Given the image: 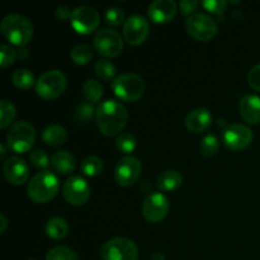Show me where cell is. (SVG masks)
Instances as JSON below:
<instances>
[{
	"label": "cell",
	"instance_id": "6da1fadb",
	"mask_svg": "<svg viewBox=\"0 0 260 260\" xmlns=\"http://www.w3.org/2000/svg\"><path fill=\"white\" fill-rule=\"evenodd\" d=\"M95 121L99 131L106 136L122 134L128 121L126 107L114 99H107L96 107Z\"/></svg>",
	"mask_w": 260,
	"mask_h": 260
},
{
	"label": "cell",
	"instance_id": "7a4b0ae2",
	"mask_svg": "<svg viewBox=\"0 0 260 260\" xmlns=\"http://www.w3.org/2000/svg\"><path fill=\"white\" fill-rule=\"evenodd\" d=\"M60 189V182L55 173L48 170L37 173L27 187V194L35 203H47L56 197Z\"/></svg>",
	"mask_w": 260,
	"mask_h": 260
},
{
	"label": "cell",
	"instance_id": "3957f363",
	"mask_svg": "<svg viewBox=\"0 0 260 260\" xmlns=\"http://www.w3.org/2000/svg\"><path fill=\"white\" fill-rule=\"evenodd\" d=\"M0 29L12 45L19 47H24L33 36L32 22L22 14H9L3 18Z\"/></svg>",
	"mask_w": 260,
	"mask_h": 260
},
{
	"label": "cell",
	"instance_id": "277c9868",
	"mask_svg": "<svg viewBox=\"0 0 260 260\" xmlns=\"http://www.w3.org/2000/svg\"><path fill=\"white\" fill-rule=\"evenodd\" d=\"M112 90L124 102H136L144 95L145 81L141 76L132 73L122 74L117 76L112 83Z\"/></svg>",
	"mask_w": 260,
	"mask_h": 260
},
{
	"label": "cell",
	"instance_id": "5b68a950",
	"mask_svg": "<svg viewBox=\"0 0 260 260\" xmlns=\"http://www.w3.org/2000/svg\"><path fill=\"white\" fill-rule=\"evenodd\" d=\"M68 86V79L60 70H48L36 81V93L46 101L62 95Z\"/></svg>",
	"mask_w": 260,
	"mask_h": 260
},
{
	"label": "cell",
	"instance_id": "8992f818",
	"mask_svg": "<svg viewBox=\"0 0 260 260\" xmlns=\"http://www.w3.org/2000/svg\"><path fill=\"white\" fill-rule=\"evenodd\" d=\"M36 141L35 127L27 121H19L12 124L7 135V144L12 151L24 154L29 151Z\"/></svg>",
	"mask_w": 260,
	"mask_h": 260
},
{
	"label": "cell",
	"instance_id": "52a82bcc",
	"mask_svg": "<svg viewBox=\"0 0 260 260\" xmlns=\"http://www.w3.org/2000/svg\"><path fill=\"white\" fill-rule=\"evenodd\" d=\"M185 28L190 37L200 42H208L218 32L217 22L205 13H194L185 20Z\"/></svg>",
	"mask_w": 260,
	"mask_h": 260
},
{
	"label": "cell",
	"instance_id": "ba28073f",
	"mask_svg": "<svg viewBox=\"0 0 260 260\" xmlns=\"http://www.w3.org/2000/svg\"><path fill=\"white\" fill-rule=\"evenodd\" d=\"M101 256L103 260H137L139 248L131 239L114 238L103 244Z\"/></svg>",
	"mask_w": 260,
	"mask_h": 260
},
{
	"label": "cell",
	"instance_id": "9c48e42d",
	"mask_svg": "<svg viewBox=\"0 0 260 260\" xmlns=\"http://www.w3.org/2000/svg\"><path fill=\"white\" fill-rule=\"evenodd\" d=\"M94 48L104 57H117L123 51V40L117 30L103 28L94 37Z\"/></svg>",
	"mask_w": 260,
	"mask_h": 260
},
{
	"label": "cell",
	"instance_id": "30bf717a",
	"mask_svg": "<svg viewBox=\"0 0 260 260\" xmlns=\"http://www.w3.org/2000/svg\"><path fill=\"white\" fill-rule=\"evenodd\" d=\"M142 164L136 156L127 155L118 160L114 168V179L121 187H131L139 180Z\"/></svg>",
	"mask_w": 260,
	"mask_h": 260
},
{
	"label": "cell",
	"instance_id": "8fae6325",
	"mask_svg": "<svg viewBox=\"0 0 260 260\" xmlns=\"http://www.w3.org/2000/svg\"><path fill=\"white\" fill-rule=\"evenodd\" d=\"M222 141L225 146L231 151H241L251 144L253 132L245 124H228L222 131Z\"/></svg>",
	"mask_w": 260,
	"mask_h": 260
},
{
	"label": "cell",
	"instance_id": "7c38bea8",
	"mask_svg": "<svg viewBox=\"0 0 260 260\" xmlns=\"http://www.w3.org/2000/svg\"><path fill=\"white\" fill-rule=\"evenodd\" d=\"M169 200L161 192H154L145 198L142 203V216L147 222H161L169 213Z\"/></svg>",
	"mask_w": 260,
	"mask_h": 260
},
{
	"label": "cell",
	"instance_id": "4fadbf2b",
	"mask_svg": "<svg viewBox=\"0 0 260 260\" xmlns=\"http://www.w3.org/2000/svg\"><path fill=\"white\" fill-rule=\"evenodd\" d=\"M62 194L71 206H83L90 198V187L80 175H73L62 185Z\"/></svg>",
	"mask_w": 260,
	"mask_h": 260
},
{
	"label": "cell",
	"instance_id": "5bb4252c",
	"mask_svg": "<svg viewBox=\"0 0 260 260\" xmlns=\"http://www.w3.org/2000/svg\"><path fill=\"white\" fill-rule=\"evenodd\" d=\"M70 22L79 35H90L99 27L101 17L96 9L83 5L73 10Z\"/></svg>",
	"mask_w": 260,
	"mask_h": 260
},
{
	"label": "cell",
	"instance_id": "9a60e30c",
	"mask_svg": "<svg viewBox=\"0 0 260 260\" xmlns=\"http://www.w3.org/2000/svg\"><path fill=\"white\" fill-rule=\"evenodd\" d=\"M150 33V24L142 15H131L123 24V38L132 46H139L146 41Z\"/></svg>",
	"mask_w": 260,
	"mask_h": 260
},
{
	"label": "cell",
	"instance_id": "2e32d148",
	"mask_svg": "<svg viewBox=\"0 0 260 260\" xmlns=\"http://www.w3.org/2000/svg\"><path fill=\"white\" fill-rule=\"evenodd\" d=\"M3 173L4 177L10 184L22 185L27 182L29 177V167L23 159L18 156H10L5 160L3 165Z\"/></svg>",
	"mask_w": 260,
	"mask_h": 260
},
{
	"label": "cell",
	"instance_id": "e0dca14e",
	"mask_svg": "<svg viewBox=\"0 0 260 260\" xmlns=\"http://www.w3.org/2000/svg\"><path fill=\"white\" fill-rule=\"evenodd\" d=\"M177 10L178 5L173 0H156L149 5L147 14L154 23L162 24L170 22L177 14Z\"/></svg>",
	"mask_w": 260,
	"mask_h": 260
},
{
	"label": "cell",
	"instance_id": "ac0fdd59",
	"mask_svg": "<svg viewBox=\"0 0 260 260\" xmlns=\"http://www.w3.org/2000/svg\"><path fill=\"white\" fill-rule=\"evenodd\" d=\"M212 114L207 108H196L185 117V127L192 134H201L212 124Z\"/></svg>",
	"mask_w": 260,
	"mask_h": 260
},
{
	"label": "cell",
	"instance_id": "d6986e66",
	"mask_svg": "<svg viewBox=\"0 0 260 260\" xmlns=\"http://www.w3.org/2000/svg\"><path fill=\"white\" fill-rule=\"evenodd\" d=\"M239 111L246 123L258 124L260 122V96L254 94L244 95L239 103Z\"/></svg>",
	"mask_w": 260,
	"mask_h": 260
},
{
	"label": "cell",
	"instance_id": "ffe728a7",
	"mask_svg": "<svg viewBox=\"0 0 260 260\" xmlns=\"http://www.w3.org/2000/svg\"><path fill=\"white\" fill-rule=\"evenodd\" d=\"M51 167L57 174L69 175L75 170L76 160L69 151H57L51 157Z\"/></svg>",
	"mask_w": 260,
	"mask_h": 260
},
{
	"label": "cell",
	"instance_id": "44dd1931",
	"mask_svg": "<svg viewBox=\"0 0 260 260\" xmlns=\"http://www.w3.org/2000/svg\"><path fill=\"white\" fill-rule=\"evenodd\" d=\"M42 140L46 145L52 147L61 146L68 140V132L60 124H51L42 132Z\"/></svg>",
	"mask_w": 260,
	"mask_h": 260
},
{
	"label": "cell",
	"instance_id": "7402d4cb",
	"mask_svg": "<svg viewBox=\"0 0 260 260\" xmlns=\"http://www.w3.org/2000/svg\"><path fill=\"white\" fill-rule=\"evenodd\" d=\"M183 178L177 170H165L157 177L156 185L162 192H173L182 185Z\"/></svg>",
	"mask_w": 260,
	"mask_h": 260
},
{
	"label": "cell",
	"instance_id": "603a6c76",
	"mask_svg": "<svg viewBox=\"0 0 260 260\" xmlns=\"http://www.w3.org/2000/svg\"><path fill=\"white\" fill-rule=\"evenodd\" d=\"M46 234L52 240H61L69 234V223L61 217H52L46 223Z\"/></svg>",
	"mask_w": 260,
	"mask_h": 260
},
{
	"label": "cell",
	"instance_id": "cb8c5ba5",
	"mask_svg": "<svg viewBox=\"0 0 260 260\" xmlns=\"http://www.w3.org/2000/svg\"><path fill=\"white\" fill-rule=\"evenodd\" d=\"M80 169L84 175L94 178L101 174V172L103 170V161L101 157L95 156V155H89L81 161Z\"/></svg>",
	"mask_w": 260,
	"mask_h": 260
},
{
	"label": "cell",
	"instance_id": "d4e9b609",
	"mask_svg": "<svg viewBox=\"0 0 260 260\" xmlns=\"http://www.w3.org/2000/svg\"><path fill=\"white\" fill-rule=\"evenodd\" d=\"M12 83L15 88L27 90L35 84V75L28 69H19V70H15L13 73Z\"/></svg>",
	"mask_w": 260,
	"mask_h": 260
},
{
	"label": "cell",
	"instance_id": "484cf974",
	"mask_svg": "<svg viewBox=\"0 0 260 260\" xmlns=\"http://www.w3.org/2000/svg\"><path fill=\"white\" fill-rule=\"evenodd\" d=\"M83 94L89 103H96L101 101L102 95H103V85L94 79L86 80L83 85Z\"/></svg>",
	"mask_w": 260,
	"mask_h": 260
},
{
	"label": "cell",
	"instance_id": "4316f807",
	"mask_svg": "<svg viewBox=\"0 0 260 260\" xmlns=\"http://www.w3.org/2000/svg\"><path fill=\"white\" fill-rule=\"evenodd\" d=\"M94 53L93 50H91L90 46L88 45H78L71 50L70 53V57L73 60L74 63L79 66H84V65H88L89 62L91 61L93 58Z\"/></svg>",
	"mask_w": 260,
	"mask_h": 260
},
{
	"label": "cell",
	"instance_id": "83f0119b",
	"mask_svg": "<svg viewBox=\"0 0 260 260\" xmlns=\"http://www.w3.org/2000/svg\"><path fill=\"white\" fill-rule=\"evenodd\" d=\"M17 117V109L12 102L3 99L0 102V128L5 129L14 122Z\"/></svg>",
	"mask_w": 260,
	"mask_h": 260
},
{
	"label": "cell",
	"instance_id": "f1b7e54d",
	"mask_svg": "<svg viewBox=\"0 0 260 260\" xmlns=\"http://www.w3.org/2000/svg\"><path fill=\"white\" fill-rule=\"evenodd\" d=\"M201 154L205 157H213L220 151V142L216 135H206L201 141Z\"/></svg>",
	"mask_w": 260,
	"mask_h": 260
},
{
	"label": "cell",
	"instance_id": "f546056e",
	"mask_svg": "<svg viewBox=\"0 0 260 260\" xmlns=\"http://www.w3.org/2000/svg\"><path fill=\"white\" fill-rule=\"evenodd\" d=\"M94 71H95V75L103 81H111L116 79L114 78L116 76V66L108 60H99L94 66Z\"/></svg>",
	"mask_w": 260,
	"mask_h": 260
},
{
	"label": "cell",
	"instance_id": "4dcf8cb0",
	"mask_svg": "<svg viewBox=\"0 0 260 260\" xmlns=\"http://www.w3.org/2000/svg\"><path fill=\"white\" fill-rule=\"evenodd\" d=\"M136 145V139H135L134 135L128 134V132H122L116 140V146L118 151H121L122 154H126V156L135 151Z\"/></svg>",
	"mask_w": 260,
	"mask_h": 260
},
{
	"label": "cell",
	"instance_id": "1f68e13d",
	"mask_svg": "<svg viewBox=\"0 0 260 260\" xmlns=\"http://www.w3.org/2000/svg\"><path fill=\"white\" fill-rule=\"evenodd\" d=\"M96 109H94L93 104L89 102H83L76 107L75 112H74V118L78 123H88L93 118Z\"/></svg>",
	"mask_w": 260,
	"mask_h": 260
},
{
	"label": "cell",
	"instance_id": "d6a6232c",
	"mask_svg": "<svg viewBox=\"0 0 260 260\" xmlns=\"http://www.w3.org/2000/svg\"><path fill=\"white\" fill-rule=\"evenodd\" d=\"M46 260H79L78 254L68 246H56L46 255Z\"/></svg>",
	"mask_w": 260,
	"mask_h": 260
},
{
	"label": "cell",
	"instance_id": "836d02e7",
	"mask_svg": "<svg viewBox=\"0 0 260 260\" xmlns=\"http://www.w3.org/2000/svg\"><path fill=\"white\" fill-rule=\"evenodd\" d=\"M104 19H106L107 24L112 25V27H118L122 23L124 24V13L122 12L119 8L117 7H111L106 10V14H104Z\"/></svg>",
	"mask_w": 260,
	"mask_h": 260
},
{
	"label": "cell",
	"instance_id": "e575fe53",
	"mask_svg": "<svg viewBox=\"0 0 260 260\" xmlns=\"http://www.w3.org/2000/svg\"><path fill=\"white\" fill-rule=\"evenodd\" d=\"M18 53L12 46L9 45H2L0 46V66L3 69L8 68V66L13 65L17 58Z\"/></svg>",
	"mask_w": 260,
	"mask_h": 260
},
{
	"label": "cell",
	"instance_id": "d590c367",
	"mask_svg": "<svg viewBox=\"0 0 260 260\" xmlns=\"http://www.w3.org/2000/svg\"><path fill=\"white\" fill-rule=\"evenodd\" d=\"M29 162L37 169H46L50 165V159L43 150H35L29 154Z\"/></svg>",
	"mask_w": 260,
	"mask_h": 260
},
{
	"label": "cell",
	"instance_id": "8d00e7d4",
	"mask_svg": "<svg viewBox=\"0 0 260 260\" xmlns=\"http://www.w3.org/2000/svg\"><path fill=\"white\" fill-rule=\"evenodd\" d=\"M202 7L208 13L221 15L225 12L226 7H228V2L226 0H205V2H202Z\"/></svg>",
	"mask_w": 260,
	"mask_h": 260
},
{
	"label": "cell",
	"instance_id": "74e56055",
	"mask_svg": "<svg viewBox=\"0 0 260 260\" xmlns=\"http://www.w3.org/2000/svg\"><path fill=\"white\" fill-rule=\"evenodd\" d=\"M248 83L254 90L260 91V63L250 69L248 74Z\"/></svg>",
	"mask_w": 260,
	"mask_h": 260
},
{
	"label": "cell",
	"instance_id": "f35d334b",
	"mask_svg": "<svg viewBox=\"0 0 260 260\" xmlns=\"http://www.w3.org/2000/svg\"><path fill=\"white\" fill-rule=\"evenodd\" d=\"M200 3L197 0H182L179 3V9L182 12L183 15H193L194 12L197 10Z\"/></svg>",
	"mask_w": 260,
	"mask_h": 260
},
{
	"label": "cell",
	"instance_id": "ab89813d",
	"mask_svg": "<svg viewBox=\"0 0 260 260\" xmlns=\"http://www.w3.org/2000/svg\"><path fill=\"white\" fill-rule=\"evenodd\" d=\"M71 14H73V12H71L66 5H61V7H58L57 9H56V17L60 20L70 19Z\"/></svg>",
	"mask_w": 260,
	"mask_h": 260
},
{
	"label": "cell",
	"instance_id": "60d3db41",
	"mask_svg": "<svg viewBox=\"0 0 260 260\" xmlns=\"http://www.w3.org/2000/svg\"><path fill=\"white\" fill-rule=\"evenodd\" d=\"M0 233L4 234L5 230H7L8 228V220L7 217H5V215H0Z\"/></svg>",
	"mask_w": 260,
	"mask_h": 260
},
{
	"label": "cell",
	"instance_id": "b9f144b4",
	"mask_svg": "<svg viewBox=\"0 0 260 260\" xmlns=\"http://www.w3.org/2000/svg\"><path fill=\"white\" fill-rule=\"evenodd\" d=\"M18 56H19L22 60H27V58L29 57V52H28V50L25 47H20L19 52H18Z\"/></svg>",
	"mask_w": 260,
	"mask_h": 260
},
{
	"label": "cell",
	"instance_id": "7bdbcfd3",
	"mask_svg": "<svg viewBox=\"0 0 260 260\" xmlns=\"http://www.w3.org/2000/svg\"><path fill=\"white\" fill-rule=\"evenodd\" d=\"M151 260H165V256L160 253H155V254H152Z\"/></svg>",
	"mask_w": 260,
	"mask_h": 260
},
{
	"label": "cell",
	"instance_id": "ee69618b",
	"mask_svg": "<svg viewBox=\"0 0 260 260\" xmlns=\"http://www.w3.org/2000/svg\"><path fill=\"white\" fill-rule=\"evenodd\" d=\"M0 159H4L5 156V152H7V150H5V145L4 144H0Z\"/></svg>",
	"mask_w": 260,
	"mask_h": 260
},
{
	"label": "cell",
	"instance_id": "f6af8a7d",
	"mask_svg": "<svg viewBox=\"0 0 260 260\" xmlns=\"http://www.w3.org/2000/svg\"><path fill=\"white\" fill-rule=\"evenodd\" d=\"M28 260H37V259H28Z\"/></svg>",
	"mask_w": 260,
	"mask_h": 260
}]
</instances>
